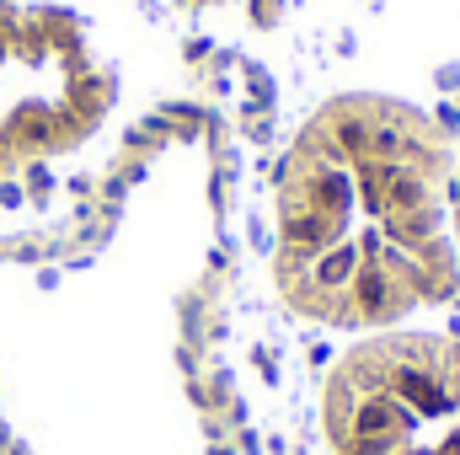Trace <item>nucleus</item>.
I'll return each instance as SVG.
<instances>
[{
	"instance_id": "f257e3e1",
	"label": "nucleus",
	"mask_w": 460,
	"mask_h": 455,
	"mask_svg": "<svg viewBox=\"0 0 460 455\" xmlns=\"http://www.w3.org/2000/svg\"><path fill=\"white\" fill-rule=\"evenodd\" d=\"M450 134L402 97L353 92L300 123L273 183L279 295L338 333H391L460 295Z\"/></svg>"
},
{
	"instance_id": "f03ea898",
	"label": "nucleus",
	"mask_w": 460,
	"mask_h": 455,
	"mask_svg": "<svg viewBox=\"0 0 460 455\" xmlns=\"http://www.w3.org/2000/svg\"><path fill=\"white\" fill-rule=\"evenodd\" d=\"M118 92V59L81 11L0 0V188L81 150Z\"/></svg>"
},
{
	"instance_id": "7ed1b4c3",
	"label": "nucleus",
	"mask_w": 460,
	"mask_h": 455,
	"mask_svg": "<svg viewBox=\"0 0 460 455\" xmlns=\"http://www.w3.org/2000/svg\"><path fill=\"white\" fill-rule=\"evenodd\" d=\"M332 455H460V333H369L327 380Z\"/></svg>"
},
{
	"instance_id": "20e7f679",
	"label": "nucleus",
	"mask_w": 460,
	"mask_h": 455,
	"mask_svg": "<svg viewBox=\"0 0 460 455\" xmlns=\"http://www.w3.org/2000/svg\"><path fill=\"white\" fill-rule=\"evenodd\" d=\"M450 226H456V257H460V150H456V172H450Z\"/></svg>"
},
{
	"instance_id": "39448f33",
	"label": "nucleus",
	"mask_w": 460,
	"mask_h": 455,
	"mask_svg": "<svg viewBox=\"0 0 460 455\" xmlns=\"http://www.w3.org/2000/svg\"><path fill=\"white\" fill-rule=\"evenodd\" d=\"M177 5H188V11H246L257 0H177Z\"/></svg>"
}]
</instances>
